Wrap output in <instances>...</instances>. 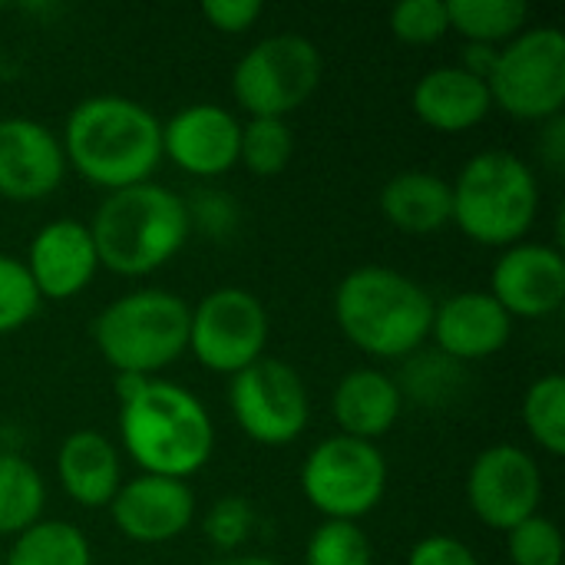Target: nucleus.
<instances>
[{
	"label": "nucleus",
	"instance_id": "1",
	"mask_svg": "<svg viewBox=\"0 0 565 565\" xmlns=\"http://www.w3.org/2000/svg\"><path fill=\"white\" fill-rule=\"evenodd\" d=\"M66 169L103 192L152 182L162 162V119L139 99L99 93L79 99L63 126Z\"/></svg>",
	"mask_w": 565,
	"mask_h": 565
},
{
	"label": "nucleus",
	"instance_id": "2",
	"mask_svg": "<svg viewBox=\"0 0 565 565\" xmlns=\"http://www.w3.org/2000/svg\"><path fill=\"white\" fill-rule=\"evenodd\" d=\"M119 444L142 473L189 483L212 460L215 420L189 387L149 377L119 401Z\"/></svg>",
	"mask_w": 565,
	"mask_h": 565
},
{
	"label": "nucleus",
	"instance_id": "3",
	"mask_svg": "<svg viewBox=\"0 0 565 565\" xmlns=\"http://www.w3.org/2000/svg\"><path fill=\"white\" fill-rule=\"evenodd\" d=\"M434 298L411 275L387 265H361L334 288V321L367 358L407 361L430 341Z\"/></svg>",
	"mask_w": 565,
	"mask_h": 565
},
{
	"label": "nucleus",
	"instance_id": "4",
	"mask_svg": "<svg viewBox=\"0 0 565 565\" xmlns=\"http://www.w3.org/2000/svg\"><path fill=\"white\" fill-rule=\"evenodd\" d=\"M89 235L99 268L122 278H146L166 268L192 238L189 205L159 182L106 192L89 222Z\"/></svg>",
	"mask_w": 565,
	"mask_h": 565
},
{
	"label": "nucleus",
	"instance_id": "5",
	"mask_svg": "<svg viewBox=\"0 0 565 565\" xmlns=\"http://www.w3.org/2000/svg\"><path fill=\"white\" fill-rule=\"evenodd\" d=\"M540 179L510 149H483L450 182V222L483 248L520 245L540 215Z\"/></svg>",
	"mask_w": 565,
	"mask_h": 565
},
{
	"label": "nucleus",
	"instance_id": "6",
	"mask_svg": "<svg viewBox=\"0 0 565 565\" xmlns=\"http://www.w3.org/2000/svg\"><path fill=\"white\" fill-rule=\"evenodd\" d=\"M192 305L166 288H139L109 301L93 321V344L116 374L156 377L189 351Z\"/></svg>",
	"mask_w": 565,
	"mask_h": 565
},
{
	"label": "nucleus",
	"instance_id": "7",
	"mask_svg": "<svg viewBox=\"0 0 565 565\" xmlns=\"http://www.w3.org/2000/svg\"><path fill=\"white\" fill-rule=\"evenodd\" d=\"M298 483L324 520L361 523L384 503L387 460L377 444L334 434L308 450Z\"/></svg>",
	"mask_w": 565,
	"mask_h": 565
},
{
	"label": "nucleus",
	"instance_id": "8",
	"mask_svg": "<svg viewBox=\"0 0 565 565\" xmlns=\"http://www.w3.org/2000/svg\"><path fill=\"white\" fill-rule=\"evenodd\" d=\"M487 86L493 106L513 119L546 122L563 116L565 36L559 26H526L503 43Z\"/></svg>",
	"mask_w": 565,
	"mask_h": 565
},
{
	"label": "nucleus",
	"instance_id": "9",
	"mask_svg": "<svg viewBox=\"0 0 565 565\" xmlns=\"http://www.w3.org/2000/svg\"><path fill=\"white\" fill-rule=\"evenodd\" d=\"M324 76L321 50L301 33L258 40L232 70V96L248 116L285 119L305 106Z\"/></svg>",
	"mask_w": 565,
	"mask_h": 565
},
{
	"label": "nucleus",
	"instance_id": "10",
	"mask_svg": "<svg viewBox=\"0 0 565 565\" xmlns=\"http://www.w3.org/2000/svg\"><path fill=\"white\" fill-rule=\"evenodd\" d=\"M268 334L271 321L262 298L235 285L209 291L189 315V351L212 374L235 377L262 361Z\"/></svg>",
	"mask_w": 565,
	"mask_h": 565
},
{
	"label": "nucleus",
	"instance_id": "11",
	"mask_svg": "<svg viewBox=\"0 0 565 565\" xmlns=\"http://www.w3.org/2000/svg\"><path fill=\"white\" fill-rule=\"evenodd\" d=\"M228 411L248 440L262 447H288L311 424V394L288 361L262 358L232 377Z\"/></svg>",
	"mask_w": 565,
	"mask_h": 565
},
{
	"label": "nucleus",
	"instance_id": "12",
	"mask_svg": "<svg viewBox=\"0 0 565 565\" xmlns=\"http://www.w3.org/2000/svg\"><path fill=\"white\" fill-rule=\"evenodd\" d=\"M467 503L483 526L500 533L536 516L543 503V470L536 457L516 444L480 450L467 473Z\"/></svg>",
	"mask_w": 565,
	"mask_h": 565
},
{
	"label": "nucleus",
	"instance_id": "13",
	"mask_svg": "<svg viewBox=\"0 0 565 565\" xmlns=\"http://www.w3.org/2000/svg\"><path fill=\"white\" fill-rule=\"evenodd\" d=\"M242 122L218 103H192L162 122V159L192 179H218L238 166Z\"/></svg>",
	"mask_w": 565,
	"mask_h": 565
},
{
	"label": "nucleus",
	"instance_id": "14",
	"mask_svg": "<svg viewBox=\"0 0 565 565\" xmlns=\"http://www.w3.org/2000/svg\"><path fill=\"white\" fill-rule=\"evenodd\" d=\"M490 295L516 321L553 318L565 301V258L543 242H520L503 248L490 275Z\"/></svg>",
	"mask_w": 565,
	"mask_h": 565
},
{
	"label": "nucleus",
	"instance_id": "15",
	"mask_svg": "<svg viewBox=\"0 0 565 565\" xmlns=\"http://www.w3.org/2000/svg\"><path fill=\"white\" fill-rule=\"evenodd\" d=\"M106 510L129 543L162 546L189 533L195 520V493L185 480L139 473L122 480Z\"/></svg>",
	"mask_w": 565,
	"mask_h": 565
},
{
	"label": "nucleus",
	"instance_id": "16",
	"mask_svg": "<svg viewBox=\"0 0 565 565\" xmlns=\"http://www.w3.org/2000/svg\"><path fill=\"white\" fill-rule=\"evenodd\" d=\"M66 179L60 136L26 116L0 119V195L10 202H40Z\"/></svg>",
	"mask_w": 565,
	"mask_h": 565
},
{
	"label": "nucleus",
	"instance_id": "17",
	"mask_svg": "<svg viewBox=\"0 0 565 565\" xmlns=\"http://www.w3.org/2000/svg\"><path fill=\"white\" fill-rule=\"evenodd\" d=\"M43 301L79 298L99 275V255L89 225L79 218H53L30 238L23 258Z\"/></svg>",
	"mask_w": 565,
	"mask_h": 565
},
{
	"label": "nucleus",
	"instance_id": "18",
	"mask_svg": "<svg viewBox=\"0 0 565 565\" xmlns=\"http://www.w3.org/2000/svg\"><path fill=\"white\" fill-rule=\"evenodd\" d=\"M430 338L454 364L487 361L513 338V318L490 291H457L434 308Z\"/></svg>",
	"mask_w": 565,
	"mask_h": 565
},
{
	"label": "nucleus",
	"instance_id": "19",
	"mask_svg": "<svg viewBox=\"0 0 565 565\" xmlns=\"http://www.w3.org/2000/svg\"><path fill=\"white\" fill-rule=\"evenodd\" d=\"M411 106H414V116L427 129L457 136V132L477 129L490 116L493 99H490V86L483 79L470 76L467 70L437 66L417 79V86L411 93Z\"/></svg>",
	"mask_w": 565,
	"mask_h": 565
},
{
	"label": "nucleus",
	"instance_id": "20",
	"mask_svg": "<svg viewBox=\"0 0 565 565\" xmlns=\"http://www.w3.org/2000/svg\"><path fill=\"white\" fill-rule=\"evenodd\" d=\"M331 414L344 437L367 444L387 437L404 414V394L397 387V377L377 367L348 371L334 387Z\"/></svg>",
	"mask_w": 565,
	"mask_h": 565
},
{
	"label": "nucleus",
	"instance_id": "21",
	"mask_svg": "<svg viewBox=\"0 0 565 565\" xmlns=\"http://www.w3.org/2000/svg\"><path fill=\"white\" fill-rule=\"evenodd\" d=\"M56 480L83 510H106L122 487L116 444L99 430H73L56 450Z\"/></svg>",
	"mask_w": 565,
	"mask_h": 565
},
{
	"label": "nucleus",
	"instance_id": "22",
	"mask_svg": "<svg viewBox=\"0 0 565 565\" xmlns=\"http://www.w3.org/2000/svg\"><path fill=\"white\" fill-rule=\"evenodd\" d=\"M377 205L397 232L434 235L450 225V182L424 169H407L381 185Z\"/></svg>",
	"mask_w": 565,
	"mask_h": 565
},
{
	"label": "nucleus",
	"instance_id": "23",
	"mask_svg": "<svg viewBox=\"0 0 565 565\" xmlns=\"http://www.w3.org/2000/svg\"><path fill=\"white\" fill-rule=\"evenodd\" d=\"M43 510L46 483L40 470L26 457L0 450V536H20L43 520Z\"/></svg>",
	"mask_w": 565,
	"mask_h": 565
},
{
	"label": "nucleus",
	"instance_id": "24",
	"mask_svg": "<svg viewBox=\"0 0 565 565\" xmlns=\"http://www.w3.org/2000/svg\"><path fill=\"white\" fill-rule=\"evenodd\" d=\"M450 30L467 43L503 46L530 23V7L523 0H447Z\"/></svg>",
	"mask_w": 565,
	"mask_h": 565
},
{
	"label": "nucleus",
	"instance_id": "25",
	"mask_svg": "<svg viewBox=\"0 0 565 565\" xmlns=\"http://www.w3.org/2000/svg\"><path fill=\"white\" fill-rule=\"evenodd\" d=\"M3 565H93L86 533L66 520H40L13 536Z\"/></svg>",
	"mask_w": 565,
	"mask_h": 565
},
{
	"label": "nucleus",
	"instance_id": "26",
	"mask_svg": "<svg viewBox=\"0 0 565 565\" xmlns=\"http://www.w3.org/2000/svg\"><path fill=\"white\" fill-rule=\"evenodd\" d=\"M523 424L530 440L550 454H565V377L563 374H543L536 377L523 394Z\"/></svg>",
	"mask_w": 565,
	"mask_h": 565
},
{
	"label": "nucleus",
	"instance_id": "27",
	"mask_svg": "<svg viewBox=\"0 0 565 565\" xmlns=\"http://www.w3.org/2000/svg\"><path fill=\"white\" fill-rule=\"evenodd\" d=\"M291 156H295V136L288 119L248 116V122H242L238 166H245L252 175L271 179L288 169Z\"/></svg>",
	"mask_w": 565,
	"mask_h": 565
},
{
	"label": "nucleus",
	"instance_id": "28",
	"mask_svg": "<svg viewBox=\"0 0 565 565\" xmlns=\"http://www.w3.org/2000/svg\"><path fill=\"white\" fill-rule=\"evenodd\" d=\"M305 565H374V546L358 523L321 520L308 536Z\"/></svg>",
	"mask_w": 565,
	"mask_h": 565
},
{
	"label": "nucleus",
	"instance_id": "29",
	"mask_svg": "<svg viewBox=\"0 0 565 565\" xmlns=\"http://www.w3.org/2000/svg\"><path fill=\"white\" fill-rule=\"evenodd\" d=\"M43 308V298L23 265V258L0 252V334L26 328Z\"/></svg>",
	"mask_w": 565,
	"mask_h": 565
},
{
	"label": "nucleus",
	"instance_id": "30",
	"mask_svg": "<svg viewBox=\"0 0 565 565\" xmlns=\"http://www.w3.org/2000/svg\"><path fill=\"white\" fill-rule=\"evenodd\" d=\"M510 565H563V533L556 520L536 513L507 533Z\"/></svg>",
	"mask_w": 565,
	"mask_h": 565
},
{
	"label": "nucleus",
	"instance_id": "31",
	"mask_svg": "<svg viewBox=\"0 0 565 565\" xmlns=\"http://www.w3.org/2000/svg\"><path fill=\"white\" fill-rule=\"evenodd\" d=\"M391 33L407 46H430L450 33L447 0H404L391 10Z\"/></svg>",
	"mask_w": 565,
	"mask_h": 565
},
{
	"label": "nucleus",
	"instance_id": "32",
	"mask_svg": "<svg viewBox=\"0 0 565 565\" xmlns=\"http://www.w3.org/2000/svg\"><path fill=\"white\" fill-rule=\"evenodd\" d=\"M202 533L205 540L218 550V553H238L252 533H255V510L245 497H218L205 520H202Z\"/></svg>",
	"mask_w": 565,
	"mask_h": 565
},
{
	"label": "nucleus",
	"instance_id": "33",
	"mask_svg": "<svg viewBox=\"0 0 565 565\" xmlns=\"http://www.w3.org/2000/svg\"><path fill=\"white\" fill-rule=\"evenodd\" d=\"M189 205V222L192 228L212 235V238H225L235 232L238 225V205L228 192H215V189H205L199 192Z\"/></svg>",
	"mask_w": 565,
	"mask_h": 565
},
{
	"label": "nucleus",
	"instance_id": "34",
	"mask_svg": "<svg viewBox=\"0 0 565 565\" xmlns=\"http://www.w3.org/2000/svg\"><path fill=\"white\" fill-rule=\"evenodd\" d=\"M265 13V7L258 0H205L202 3V17L209 20V26H215L218 33H248L258 17Z\"/></svg>",
	"mask_w": 565,
	"mask_h": 565
},
{
	"label": "nucleus",
	"instance_id": "35",
	"mask_svg": "<svg viewBox=\"0 0 565 565\" xmlns=\"http://www.w3.org/2000/svg\"><path fill=\"white\" fill-rule=\"evenodd\" d=\"M407 565H480V559H477V553L463 540L434 533V536H424L411 550Z\"/></svg>",
	"mask_w": 565,
	"mask_h": 565
},
{
	"label": "nucleus",
	"instance_id": "36",
	"mask_svg": "<svg viewBox=\"0 0 565 565\" xmlns=\"http://www.w3.org/2000/svg\"><path fill=\"white\" fill-rule=\"evenodd\" d=\"M540 126H543V132H540V142H536V149H540V159H543V166H546V169H553V172H563L565 119L563 116H556V119H546V122H540Z\"/></svg>",
	"mask_w": 565,
	"mask_h": 565
},
{
	"label": "nucleus",
	"instance_id": "37",
	"mask_svg": "<svg viewBox=\"0 0 565 565\" xmlns=\"http://www.w3.org/2000/svg\"><path fill=\"white\" fill-rule=\"evenodd\" d=\"M497 56H500V46H483V43H467L463 46V56H460V70H467L470 76L477 79H490L493 66H497Z\"/></svg>",
	"mask_w": 565,
	"mask_h": 565
},
{
	"label": "nucleus",
	"instance_id": "38",
	"mask_svg": "<svg viewBox=\"0 0 565 565\" xmlns=\"http://www.w3.org/2000/svg\"><path fill=\"white\" fill-rule=\"evenodd\" d=\"M212 565H281V563H275V559H268V556H222V559H215Z\"/></svg>",
	"mask_w": 565,
	"mask_h": 565
},
{
	"label": "nucleus",
	"instance_id": "39",
	"mask_svg": "<svg viewBox=\"0 0 565 565\" xmlns=\"http://www.w3.org/2000/svg\"><path fill=\"white\" fill-rule=\"evenodd\" d=\"M0 565H3V559H0Z\"/></svg>",
	"mask_w": 565,
	"mask_h": 565
}]
</instances>
